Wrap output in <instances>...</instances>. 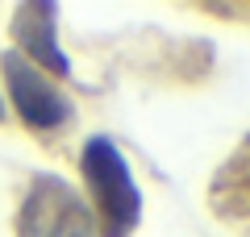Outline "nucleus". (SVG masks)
<instances>
[{
	"mask_svg": "<svg viewBox=\"0 0 250 237\" xmlns=\"http://www.w3.org/2000/svg\"><path fill=\"white\" fill-rule=\"evenodd\" d=\"M17 237H100L96 217L62 175H38L17 212Z\"/></svg>",
	"mask_w": 250,
	"mask_h": 237,
	"instance_id": "2",
	"label": "nucleus"
},
{
	"mask_svg": "<svg viewBox=\"0 0 250 237\" xmlns=\"http://www.w3.org/2000/svg\"><path fill=\"white\" fill-rule=\"evenodd\" d=\"M0 75H4L9 96H13V104H17L21 121H25L29 129H59V125L71 117V100L62 96L29 59H21L17 50L0 54Z\"/></svg>",
	"mask_w": 250,
	"mask_h": 237,
	"instance_id": "3",
	"label": "nucleus"
},
{
	"mask_svg": "<svg viewBox=\"0 0 250 237\" xmlns=\"http://www.w3.org/2000/svg\"><path fill=\"white\" fill-rule=\"evenodd\" d=\"M13 38H17V54L29 59L38 71H50V75L67 79L71 75V62L59 46V4L50 0H38V4H21L17 21H13Z\"/></svg>",
	"mask_w": 250,
	"mask_h": 237,
	"instance_id": "4",
	"label": "nucleus"
},
{
	"mask_svg": "<svg viewBox=\"0 0 250 237\" xmlns=\"http://www.w3.org/2000/svg\"><path fill=\"white\" fill-rule=\"evenodd\" d=\"M83 179L92 187V200L100 208V229L104 237H129L142 220V192L138 179L125 162V154L117 150L113 138L92 133L83 141Z\"/></svg>",
	"mask_w": 250,
	"mask_h": 237,
	"instance_id": "1",
	"label": "nucleus"
}]
</instances>
